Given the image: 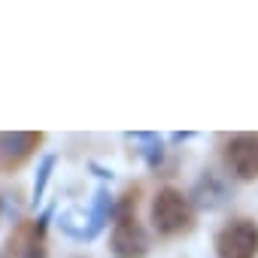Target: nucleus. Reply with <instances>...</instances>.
I'll return each instance as SVG.
<instances>
[{"instance_id":"obj_1","label":"nucleus","mask_w":258,"mask_h":258,"mask_svg":"<svg viewBox=\"0 0 258 258\" xmlns=\"http://www.w3.org/2000/svg\"><path fill=\"white\" fill-rule=\"evenodd\" d=\"M152 222L161 234H179L191 228V207L176 188H164L152 201Z\"/></svg>"},{"instance_id":"obj_2","label":"nucleus","mask_w":258,"mask_h":258,"mask_svg":"<svg viewBox=\"0 0 258 258\" xmlns=\"http://www.w3.org/2000/svg\"><path fill=\"white\" fill-rule=\"evenodd\" d=\"M219 258H255L258 255V225L249 219H237L225 225L216 237Z\"/></svg>"},{"instance_id":"obj_3","label":"nucleus","mask_w":258,"mask_h":258,"mask_svg":"<svg viewBox=\"0 0 258 258\" xmlns=\"http://www.w3.org/2000/svg\"><path fill=\"white\" fill-rule=\"evenodd\" d=\"M43 143L40 134H31V131H13V134H0V170L10 173L16 167H22L34 149Z\"/></svg>"},{"instance_id":"obj_4","label":"nucleus","mask_w":258,"mask_h":258,"mask_svg":"<svg viewBox=\"0 0 258 258\" xmlns=\"http://www.w3.org/2000/svg\"><path fill=\"white\" fill-rule=\"evenodd\" d=\"M146 249H149L146 231L137 225V219L121 213V219L115 222V231H112V252L118 258H143Z\"/></svg>"},{"instance_id":"obj_5","label":"nucleus","mask_w":258,"mask_h":258,"mask_svg":"<svg viewBox=\"0 0 258 258\" xmlns=\"http://www.w3.org/2000/svg\"><path fill=\"white\" fill-rule=\"evenodd\" d=\"M228 167L240 179H255L258 176V137L255 134H237L228 149H225Z\"/></svg>"},{"instance_id":"obj_6","label":"nucleus","mask_w":258,"mask_h":258,"mask_svg":"<svg viewBox=\"0 0 258 258\" xmlns=\"http://www.w3.org/2000/svg\"><path fill=\"white\" fill-rule=\"evenodd\" d=\"M106 216H109V195H106V191H97V201H94V210H91V228H88V237H94V234L106 225Z\"/></svg>"},{"instance_id":"obj_7","label":"nucleus","mask_w":258,"mask_h":258,"mask_svg":"<svg viewBox=\"0 0 258 258\" xmlns=\"http://www.w3.org/2000/svg\"><path fill=\"white\" fill-rule=\"evenodd\" d=\"M40 231H43V228H40ZM22 258H46V246H43V237H40V234L28 240V249H25Z\"/></svg>"},{"instance_id":"obj_8","label":"nucleus","mask_w":258,"mask_h":258,"mask_svg":"<svg viewBox=\"0 0 258 258\" xmlns=\"http://www.w3.org/2000/svg\"><path fill=\"white\" fill-rule=\"evenodd\" d=\"M49 170H52V158H46V164H43V170H40V182H37V188H34L37 195L43 191V182H46V176H49Z\"/></svg>"}]
</instances>
